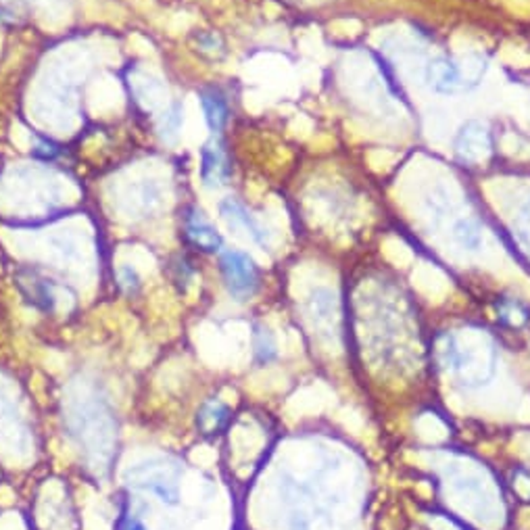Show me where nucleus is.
Instances as JSON below:
<instances>
[{"label": "nucleus", "instance_id": "obj_1", "mask_svg": "<svg viewBox=\"0 0 530 530\" xmlns=\"http://www.w3.org/2000/svg\"><path fill=\"white\" fill-rule=\"evenodd\" d=\"M439 363L445 370L453 372L457 380L466 387H478L493 374V349H472L470 345H464V340L457 334H443L437 343Z\"/></svg>", "mask_w": 530, "mask_h": 530}, {"label": "nucleus", "instance_id": "obj_2", "mask_svg": "<svg viewBox=\"0 0 530 530\" xmlns=\"http://www.w3.org/2000/svg\"><path fill=\"white\" fill-rule=\"evenodd\" d=\"M180 474L182 466L174 459L153 457L132 466L124 472V483L130 489L155 495L166 506L180 503Z\"/></svg>", "mask_w": 530, "mask_h": 530}, {"label": "nucleus", "instance_id": "obj_3", "mask_svg": "<svg viewBox=\"0 0 530 530\" xmlns=\"http://www.w3.org/2000/svg\"><path fill=\"white\" fill-rule=\"evenodd\" d=\"M219 269L232 299L249 301L253 299L261 286V271L257 268L253 257L244 251L228 249L219 257Z\"/></svg>", "mask_w": 530, "mask_h": 530}, {"label": "nucleus", "instance_id": "obj_4", "mask_svg": "<svg viewBox=\"0 0 530 530\" xmlns=\"http://www.w3.org/2000/svg\"><path fill=\"white\" fill-rule=\"evenodd\" d=\"M493 150V134L489 125L478 119H470L457 130L456 141H453V153L462 163L474 166L487 159V155Z\"/></svg>", "mask_w": 530, "mask_h": 530}, {"label": "nucleus", "instance_id": "obj_5", "mask_svg": "<svg viewBox=\"0 0 530 530\" xmlns=\"http://www.w3.org/2000/svg\"><path fill=\"white\" fill-rule=\"evenodd\" d=\"M184 236L191 247L203 253H218L224 247L222 235L197 205H191L184 213Z\"/></svg>", "mask_w": 530, "mask_h": 530}, {"label": "nucleus", "instance_id": "obj_6", "mask_svg": "<svg viewBox=\"0 0 530 530\" xmlns=\"http://www.w3.org/2000/svg\"><path fill=\"white\" fill-rule=\"evenodd\" d=\"M232 175L230 159L226 153L224 142L218 136H213L209 142H205V147L201 149V182L209 191L222 188L228 184Z\"/></svg>", "mask_w": 530, "mask_h": 530}, {"label": "nucleus", "instance_id": "obj_7", "mask_svg": "<svg viewBox=\"0 0 530 530\" xmlns=\"http://www.w3.org/2000/svg\"><path fill=\"white\" fill-rule=\"evenodd\" d=\"M219 216H222L226 224H228L230 230H244L247 232V236L253 238L260 247L263 249L269 247V232L263 228L260 219H257L238 199L235 197L224 199L222 203H219Z\"/></svg>", "mask_w": 530, "mask_h": 530}, {"label": "nucleus", "instance_id": "obj_8", "mask_svg": "<svg viewBox=\"0 0 530 530\" xmlns=\"http://www.w3.org/2000/svg\"><path fill=\"white\" fill-rule=\"evenodd\" d=\"M426 81L434 92L456 94L462 90V69L449 56H437L426 65Z\"/></svg>", "mask_w": 530, "mask_h": 530}, {"label": "nucleus", "instance_id": "obj_9", "mask_svg": "<svg viewBox=\"0 0 530 530\" xmlns=\"http://www.w3.org/2000/svg\"><path fill=\"white\" fill-rule=\"evenodd\" d=\"M232 420V409L219 399H207L199 406L194 415V426L201 437L216 439L228 428Z\"/></svg>", "mask_w": 530, "mask_h": 530}, {"label": "nucleus", "instance_id": "obj_10", "mask_svg": "<svg viewBox=\"0 0 530 530\" xmlns=\"http://www.w3.org/2000/svg\"><path fill=\"white\" fill-rule=\"evenodd\" d=\"M201 107H203V115L207 122V128L211 130L213 136H218L219 132L226 128L230 117V107L228 100H226L224 92L219 88H205L199 94Z\"/></svg>", "mask_w": 530, "mask_h": 530}, {"label": "nucleus", "instance_id": "obj_11", "mask_svg": "<svg viewBox=\"0 0 530 530\" xmlns=\"http://www.w3.org/2000/svg\"><path fill=\"white\" fill-rule=\"evenodd\" d=\"M21 290L25 295V299H28L31 305L36 309H40V312L48 313L55 309V293H53V284L47 278H42L40 274H36V271H30L28 278H21Z\"/></svg>", "mask_w": 530, "mask_h": 530}, {"label": "nucleus", "instance_id": "obj_12", "mask_svg": "<svg viewBox=\"0 0 530 530\" xmlns=\"http://www.w3.org/2000/svg\"><path fill=\"white\" fill-rule=\"evenodd\" d=\"M497 320L508 328H522L530 321V305L516 296H503L497 301Z\"/></svg>", "mask_w": 530, "mask_h": 530}, {"label": "nucleus", "instance_id": "obj_13", "mask_svg": "<svg viewBox=\"0 0 530 530\" xmlns=\"http://www.w3.org/2000/svg\"><path fill=\"white\" fill-rule=\"evenodd\" d=\"M182 124H184V107L182 103H174L169 109L163 111V115L157 122V132H159L163 142H175L180 136Z\"/></svg>", "mask_w": 530, "mask_h": 530}, {"label": "nucleus", "instance_id": "obj_14", "mask_svg": "<svg viewBox=\"0 0 530 530\" xmlns=\"http://www.w3.org/2000/svg\"><path fill=\"white\" fill-rule=\"evenodd\" d=\"M253 349H255V359L261 365L274 362L278 355L276 340L271 337V332L265 326H255L253 332Z\"/></svg>", "mask_w": 530, "mask_h": 530}, {"label": "nucleus", "instance_id": "obj_15", "mask_svg": "<svg viewBox=\"0 0 530 530\" xmlns=\"http://www.w3.org/2000/svg\"><path fill=\"white\" fill-rule=\"evenodd\" d=\"M453 238H456L464 249L476 251L483 243V230L474 219H462V222H457L456 228H453Z\"/></svg>", "mask_w": 530, "mask_h": 530}, {"label": "nucleus", "instance_id": "obj_16", "mask_svg": "<svg viewBox=\"0 0 530 530\" xmlns=\"http://www.w3.org/2000/svg\"><path fill=\"white\" fill-rule=\"evenodd\" d=\"M194 47H197L199 53L209 56V59H224L228 48H226V42L222 36L216 34V31H199L194 34Z\"/></svg>", "mask_w": 530, "mask_h": 530}, {"label": "nucleus", "instance_id": "obj_17", "mask_svg": "<svg viewBox=\"0 0 530 530\" xmlns=\"http://www.w3.org/2000/svg\"><path fill=\"white\" fill-rule=\"evenodd\" d=\"M309 309H312L313 318L318 320H328L332 315L334 309V296L330 295V290L326 288H318L309 299Z\"/></svg>", "mask_w": 530, "mask_h": 530}, {"label": "nucleus", "instance_id": "obj_18", "mask_svg": "<svg viewBox=\"0 0 530 530\" xmlns=\"http://www.w3.org/2000/svg\"><path fill=\"white\" fill-rule=\"evenodd\" d=\"M117 280L119 288H122L125 295L132 296L141 290V276H138V271L132 268V265H122V268H119Z\"/></svg>", "mask_w": 530, "mask_h": 530}, {"label": "nucleus", "instance_id": "obj_19", "mask_svg": "<svg viewBox=\"0 0 530 530\" xmlns=\"http://www.w3.org/2000/svg\"><path fill=\"white\" fill-rule=\"evenodd\" d=\"M174 269H175V276H174V282L178 284V286L184 290L188 286V282H191V278L194 274L191 261L186 260V257H178V261L174 263Z\"/></svg>", "mask_w": 530, "mask_h": 530}, {"label": "nucleus", "instance_id": "obj_20", "mask_svg": "<svg viewBox=\"0 0 530 530\" xmlns=\"http://www.w3.org/2000/svg\"><path fill=\"white\" fill-rule=\"evenodd\" d=\"M34 155L40 157V159H55L59 155V147L48 138H38L34 144Z\"/></svg>", "mask_w": 530, "mask_h": 530}, {"label": "nucleus", "instance_id": "obj_21", "mask_svg": "<svg viewBox=\"0 0 530 530\" xmlns=\"http://www.w3.org/2000/svg\"><path fill=\"white\" fill-rule=\"evenodd\" d=\"M115 530H149L144 526V522L134 514H122L119 516Z\"/></svg>", "mask_w": 530, "mask_h": 530}]
</instances>
